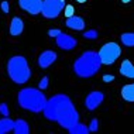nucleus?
Returning a JSON list of instances; mask_svg holds the SVG:
<instances>
[{
  "mask_svg": "<svg viewBox=\"0 0 134 134\" xmlns=\"http://www.w3.org/2000/svg\"><path fill=\"white\" fill-rule=\"evenodd\" d=\"M44 116L48 120L57 121L61 127L69 130L79 121V113L75 109L71 97L59 93L47 100L44 107Z\"/></svg>",
  "mask_w": 134,
  "mask_h": 134,
  "instance_id": "nucleus-1",
  "label": "nucleus"
},
{
  "mask_svg": "<svg viewBox=\"0 0 134 134\" xmlns=\"http://www.w3.org/2000/svg\"><path fill=\"white\" fill-rule=\"evenodd\" d=\"M47 96L44 95L41 89L35 88H26L20 90L17 95V102L19 106L24 110L32 111V113H41L44 111V107L47 104Z\"/></svg>",
  "mask_w": 134,
  "mask_h": 134,
  "instance_id": "nucleus-2",
  "label": "nucleus"
},
{
  "mask_svg": "<svg viewBox=\"0 0 134 134\" xmlns=\"http://www.w3.org/2000/svg\"><path fill=\"white\" fill-rule=\"evenodd\" d=\"M100 57L96 51H85L74 62V72L79 78H92L100 69Z\"/></svg>",
  "mask_w": 134,
  "mask_h": 134,
  "instance_id": "nucleus-3",
  "label": "nucleus"
},
{
  "mask_svg": "<svg viewBox=\"0 0 134 134\" xmlns=\"http://www.w3.org/2000/svg\"><path fill=\"white\" fill-rule=\"evenodd\" d=\"M7 74L10 79L17 83V85H23L27 83L31 78V69L28 61L23 55H14L7 61Z\"/></svg>",
  "mask_w": 134,
  "mask_h": 134,
  "instance_id": "nucleus-4",
  "label": "nucleus"
},
{
  "mask_svg": "<svg viewBox=\"0 0 134 134\" xmlns=\"http://www.w3.org/2000/svg\"><path fill=\"white\" fill-rule=\"evenodd\" d=\"M102 61V65H111L119 59L121 54V48L117 42H106L100 47V49L97 51Z\"/></svg>",
  "mask_w": 134,
  "mask_h": 134,
  "instance_id": "nucleus-5",
  "label": "nucleus"
},
{
  "mask_svg": "<svg viewBox=\"0 0 134 134\" xmlns=\"http://www.w3.org/2000/svg\"><path fill=\"white\" fill-rule=\"evenodd\" d=\"M65 9V0H44L41 14L45 19H55Z\"/></svg>",
  "mask_w": 134,
  "mask_h": 134,
  "instance_id": "nucleus-6",
  "label": "nucleus"
},
{
  "mask_svg": "<svg viewBox=\"0 0 134 134\" xmlns=\"http://www.w3.org/2000/svg\"><path fill=\"white\" fill-rule=\"evenodd\" d=\"M42 3H44V0H19V6L21 7V10L27 12L28 14H32V16H37L41 13Z\"/></svg>",
  "mask_w": 134,
  "mask_h": 134,
  "instance_id": "nucleus-7",
  "label": "nucleus"
},
{
  "mask_svg": "<svg viewBox=\"0 0 134 134\" xmlns=\"http://www.w3.org/2000/svg\"><path fill=\"white\" fill-rule=\"evenodd\" d=\"M103 100H104L103 93L100 92V90H93V92H90L89 95L86 96L85 106H86L88 110H96V109L103 103Z\"/></svg>",
  "mask_w": 134,
  "mask_h": 134,
  "instance_id": "nucleus-8",
  "label": "nucleus"
},
{
  "mask_svg": "<svg viewBox=\"0 0 134 134\" xmlns=\"http://www.w3.org/2000/svg\"><path fill=\"white\" fill-rule=\"evenodd\" d=\"M57 58H58V55H57L55 51L45 49V51H42L38 57V66L41 68V69H47V68H49L54 62H55Z\"/></svg>",
  "mask_w": 134,
  "mask_h": 134,
  "instance_id": "nucleus-9",
  "label": "nucleus"
},
{
  "mask_svg": "<svg viewBox=\"0 0 134 134\" xmlns=\"http://www.w3.org/2000/svg\"><path fill=\"white\" fill-rule=\"evenodd\" d=\"M55 41H57V45H58V48H61V49H64V51H72V49L76 47V40H75L72 35L69 34H61L59 37H57L55 38Z\"/></svg>",
  "mask_w": 134,
  "mask_h": 134,
  "instance_id": "nucleus-10",
  "label": "nucleus"
},
{
  "mask_svg": "<svg viewBox=\"0 0 134 134\" xmlns=\"http://www.w3.org/2000/svg\"><path fill=\"white\" fill-rule=\"evenodd\" d=\"M24 31V21L21 17L16 16L13 17L12 21H10V28H9V32L10 35H13V37H17V35H21Z\"/></svg>",
  "mask_w": 134,
  "mask_h": 134,
  "instance_id": "nucleus-11",
  "label": "nucleus"
},
{
  "mask_svg": "<svg viewBox=\"0 0 134 134\" xmlns=\"http://www.w3.org/2000/svg\"><path fill=\"white\" fill-rule=\"evenodd\" d=\"M65 26L68 28H71V30H76V31H81L85 28L86 23L85 20L82 19V17L79 16H72V17H68L66 20H65Z\"/></svg>",
  "mask_w": 134,
  "mask_h": 134,
  "instance_id": "nucleus-12",
  "label": "nucleus"
},
{
  "mask_svg": "<svg viewBox=\"0 0 134 134\" xmlns=\"http://www.w3.org/2000/svg\"><path fill=\"white\" fill-rule=\"evenodd\" d=\"M120 75L124 78H129V79H134V65L131 64L130 59H124L120 65Z\"/></svg>",
  "mask_w": 134,
  "mask_h": 134,
  "instance_id": "nucleus-13",
  "label": "nucleus"
},
{
  "mask_svg": "<svg viewBox=\"0 0 134 134\" xmlns=\"http://www.w3.org/2000/svg\"><path fill=\"white\" fill-rule=\"evenodd\" d=\"M120 95L123 97V100L129 103H134V83H129V85H124L121 88Z\"/></svg>",
  "mask_w": 134,
  "mask_h": 134,
  "instance_id": "nucleus-14",
  "label": "nucleus"
},
{
  "mask_svg": "<svg viewBox=\"0 0 134 134\" xmlns=\"http://www.w3.org/2000/svg\"><path fill=\"white\" fill-rule=\"evenodd\" d=\"M14 126H16V120H12V119L4 116L3 119H0V134H6V133L13 131Z\"/></svg>",
  "mask_w": 134,
  "mask_h": 134,
  "instance_id": "nucleus-15",
  "label": "nucleus"
},
{
  "mask_svg": "<svg viewBox=\"0 0 134 134\" xmlns=\"http://www.w3.org/2000/svg\"><path fill=\"white\" fill-rule=\"evenodd\" d=\"M13 133L16 134H28L30 133V127H28V123L23 119H19L16 120V126H14Z\"/></svg>",
  "mask_w": 134,
  "mask_h": 134,
  "instance_id": "nucleus-16",
  "label": "nucleus"
},
{
  "mask_svg": "<svg viewBox=\"0 0 134 134\" xmlns=\"http://www.w3.org/2000/svg\"><path fill=\"white\" fill-rule=\"evenodd\" d=\"M121 42L124 47H129V48H133L134 47V32L133 31H129V32H123L121 34Z\"/></svg>",
  "mask_w": 134,
  "mask_h": 134,
  "instance_id": "nucleus-17",
  "label": "nucleus"
},
{
  "mask_svg": "<svg viewBox=\"0 0 134 134\" xmlns=\"http://www.w3.org/2000/svg\"><path fill=\"white\" fill-rule=\"evenodd\" d=\"M71 134H88V133H90V130H89V127H86L85 124H82V123H76V124L74 126V127H71L69 130H68Z\"/></svg>",
  "mask_w": 134,
  "mask_h": 134,
  "instance_id": "nucleus-18",
  "label": "nucleus"
},
{
  "mask_svg": "<svg viewBox=\"0 0 134 134\" xmlns=\"http://www.w3.org/2000/svg\"><path fill=\"white\" fill-rule=\"evenodd\" d=\"M83 37H85L86 40H96V38H97V31H96V30L85 31V32H83Z\"/></svg>",
  "mask_w": 134,
  "mask_h": 134,
  "instance_id": "nucleus-19",
  "label": "nucleus"
},
{
  "mask_svg": "<svg viewBox=\"0 0 134 134\" xmlns=\"http://www.w3.org/2000/svg\"><path fill=\"white\" fill-rule=\"evenodd\" d=\"M74 12H75L74 6H71V4L65 6V9H64V13H65V16H66V19H68V17H72V16H75V14H74Z\"/></svg>",
  "mask_w": 134,
  "mask_h": 134,
  "instance_id": "nucleus-20",
  "label": "nucleus"
},
{
  "mask_svg": "<svg viewBox=\"0 0 134 134\" xmlns=\"http://www.w3.org/2000/svg\"><path fill=\"white\" fill-rule=\"evenodd\" d=\"M97 129H99V120L97 119H92V121L89 124V130L90 131H97Z\"/></svg>",
  "mask_w": 134,
  "mask_h": 134,
  "instance_id": "nucleus-21",
  "label": "nucleus"
},
{
  "mask_svg": "<svg viewBox=\"0 0 134 134\" xmlns=\"http://www.w3.org/2000/svg\"><path fill=\"white\" fill-rule=\"evenodd\" d=\"M61 34H62V31L58 30V28H51V30H48V35H49V37H52V38L59 37Z\"/></svg>",
  "mask_w": 134,
  "mask_h": 134,
  "instance_id": "nucleus-22",
  "label": "nucleus"
},
{
  "mask_svg": "<svg viewBox=\"0 0 134 134\" xmlns=\"http://www.w3.org/2000/svg\"><path fill=\"white\" fill-rule=\"evenodd\" d=\"M47 86H48V76H44V78L41 79V82H40L38 88L41 89V90H44V89H47Z\"/></svg>",
  "mask_w": 134,
  "mask_h": 134,
  "instance_id": "nucleus-23",
  "label": "nucleus"
},
{
  "mask_svg": "<svg viewBox=\"0 0 134 134\" xmlns=\"http://www.w3.org/2000/svg\"><path fill=\"white\" fill-rule=\"evenodd\" d=\"M0 113L3 116H9V109H7V104L6 103H0Z\"/></svg>",
  "mask_w": 134,
  "mask_h": 134,
  "instance_id": "nucleus-24",
  "label": "nucleus"
},
{
  "mask_svg": "<svg viewBox=\"0 0 134 134\" xmlns=\"http://www.w3.org/2000/svg\"><path fill=\"white\" fill-rule=\"evenodd\" d=\"M114 81V76L113 75H103V82H113Z\"/></svg>",
  "mask_w": 134,
  "mask_h": 134,
  "instance_id": "nucleus-25",
  "label": "nucleus"
},
{
  "mask_svg": "<svg viewBox=\"0 0 134 134\" xmlns=\"http://www.w3.org/2000/svg\"><path fill=\"white\" fill-rule=\"evenodd\" d=\"M2 10L3 13H9V3L7 2H2Z\"/></svg>",
  "mask_w": 134,
  "mask_h": 134,
  "instance_id": "nucleus-26",
  "label": "nucleus"
},
{
  "mask_svg": "<svg viewBox=\"0 0 134 134\" xmlns=\"http://www.w3.org/2000/svg\"><path fill=\"white\" fill-rule=\"evenodd\" d=\"M75 2H76V3H79V4H83V3H86L88 0H75Z\"/></svg>",
  "mask_w": 134,
  "mask_h": 134,
  "instance_id": "nucleus-27",
  "label": "nucleus"
},
{
  "mask_svg": "<svg viewBox=\"0 0 134 134\" xmlns=\"http://www.w3.org/2000/svg\"><path fill=\"white\" fill-rule=\"evenodd\" d=\"M121 2H123V3H126V4H127V3H130V2H131V0H121Z\"/></svg>",
  "mask_w": 134,
  "mask_h": 134,
  "instance_id": "nucleus-28",
  "label": "nucleus"
}]
</instances>
